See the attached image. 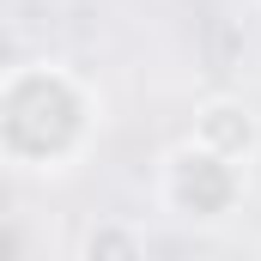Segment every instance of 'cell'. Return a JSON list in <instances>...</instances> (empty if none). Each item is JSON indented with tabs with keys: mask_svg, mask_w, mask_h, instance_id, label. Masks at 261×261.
<instances>
[{
	"mask_svg": "<svg viewBox=\"0 0 261 261\" xmlns=\"http://www.w3.org/2000/svg\"><path fill=\"white\" fill-rule=\"evenodd\" d=\"M195 140L243 164V152L255 146V116H249L243 103H206V110H200V128H195Z\"/></svg>",
	"mask_w": 261,
	"mask_h": 261,
	"instance_id": "1",
	"label": "cell"
},
{
	"mask_svg": "<svg viewBox=\"0 0 261 261\" xmlns=\"http://www.w3.org/2000/svg\"><path fill=\"white\" fill-rule=\"evenodd\" d=\"M12 73H18V37H12V31L0 24V85H6Z\"/></svg>",
	"mask_w": 261,
	"mask_h": 261,
	"instance_id": "2",
	"label": "cell"
}]
</instances>
